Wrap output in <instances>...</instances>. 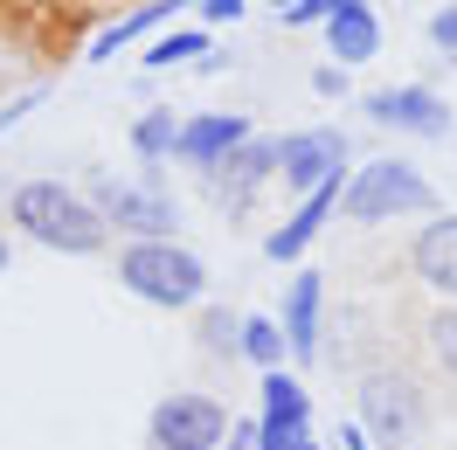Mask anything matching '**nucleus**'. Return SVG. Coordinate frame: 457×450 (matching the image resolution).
<instances>
[{"label":"nucleus","instance_id":"1","mask_svg":"<svg viewBox=\"0 0 457 450\" xmlns=\"http://www.w3.org/2000/svg\"><path fill=\"white\" fill-rule=\"evenodd\" d=\"M14 229L35 236L42 250H62V256H97L104 250V215L90 208V195L62 188V180H21L14 188Z\"/></svg>","mask_w":457,"mask_h":450},{"label":"nucleus","instance_id":"2","mask_svg":"<svg viewBox=\"0 0 457 450\" xmlns=\"http://www.w3.org/2000/svg\"><path fill=\"white\" fill-rule=\"evenodd\" d=\"M118 284L145 298V305H167V312H187L201 305V291H208V263L195 250H180V243H125L118 250Z\"/></svg>","mask_w":457,"mask_h":450},{"label":"nucleus","instance_id":"3","mask_svg":"<svg viewBox=\"0 0 457 450\" xmlns=\"http://www.w3.org/2000/svg\"><path fill=\"white\" fill-rule=\"evenodd\" d=\"M346 222H395V215H436V188L423 180V167L409 160H368L346 173L340 188Z\"/></svg>","mask_w":457,"mask_h":450},{"label":"nucleus","instance_id":"4","mask_svg":"<svg viewBox=\"0 0 457 450\" xmlns=\"http://www.w3.org/2000/svg\"><path fill=\"white\" fill-rule=\"evenodd\" d=\"M90 208L104 215V229H125L132 243H167L173 229V195L153 188V180H97Z\"/></svg>","mask_w":457,"mask_h":450},{"label":"nucleus","instance_id":"5","mask_svg":"<svg viewBox=\"0 0 457 450\" xmlns=\"http://www.w3.org/2000/svg\"><path fill=\"white\" fill-rule=\"evenodd\" d=\"M361 429H368L374 444H388V450H402L416 429H423V395H416V381L409 374H368L361 381Z\"/></svg>","mask_w":457,"mask_h":450},{"label":"nucleus","instance_id":"6","mask_svg":"<svg viewBox=\"0 0 457 450\" xmlns=\"http://www.w3.org/2000/svg\"><path fill=\"white\" fill-rule=\"evenodd\" d=\"M145 437H153V450H222L228 409L215 395H167L145 422Z\"/></svg>","mask_w":457,"mask_h":450},{"label":"nucleus","instance_id":"7","mask_svg":"<svg viewBox=\"0 0 457 450\" xmlns=\"http://www.w3.org/2000/svg\"><path fill=\"white\" fill-rule=\"evenodd\" d=\"M278 180L305 201L326 180H346V139L333 125H305V132H285L278 139Z\"/></svg>","mask_w":457,"mask_h":450},{"label":"nucleus","instance_id":"8","mask_svg":"<svg viewBox=\"0 0 457 450\" xmlns=\"http://www.w3.org/2000/svg\"><path fill=\"white\" fill-rule=\"evenodd\" d=\"M361 112L388 132H409V139H444L451 132V104L436 97L429 84H395V90H368Z\"/></svg>","mask_w":457,"mask_h":450},{"label":"nucleus","instance_id":"9","mask_svg":"<svg viewBox=\"0 0 457 450\" xmlns=\"http://www.w3.org/2000/svg\"><path fill=\"white\" fill-rule=\"evenodd\" d=\"M257 429H263V450H285L291 437H305L312 429V395H305V381L298 374H263V416H257Z\"/></svg>","mask_w":457,"mask_h":450},{"label":"nucleus","instance_id":"10","mask_svg":"<svg viewBox=\"0 0 457 450\" xmlns=\"http://www.w3.org/2000/svg\"><path fill=\"white\" fill-rule=\"evenodd\" d=\"M243 139H250V118H236V112H201V118H187V125H180V146H173V160H187V167L215 173Z\"/></svg>","mask_w":457,"mask_h":450},{"label":"nucleus","instance_id":"11","mask_svg":"<svg viewBox=\"0 0 457 450\" xmlns=\"http://www.w3.org/2000/svg\"><path fill=\"white\" fill-rule=\"evenodd\" d=\"M340 188H346V180H326V188H312V195L298 201V215H291L285 229H270V236H263V256H270V263H291V256L312 250V236L333 222V215H340Z\"/></svg>","mask_w":457,"mask_h":450},{"label":"nucleus","instance_id":"12","mask_svg":"<svg viewBox=\"0 0 457 450\" xmlns=\"http://www.w3.org/2000/svg\"><path fill=\"white\" fill-rule=\"evenodd\" d=\"M270 173H278V139H257V132H250V139L236 146V153H228L222 167L208 173V188H215V201L243 208V201L257 195V188L270 180Z\"/></svg>","mask_w":457,"mask_h":450},{"label":"nucleus","instance_id":"13","mask_svg":"<svg viewBox=\"0 0 457 450\" xmlns=\"http://www.w3.org/2000/svg\"><path fill=\"white\" fill-rule=\"evenodd\" d=\"M409 263L436 298H457V215H429V229H416L409 243Z\"/></svg>","mask_w":457,"mask_h":450},{"label":"nucleus","instance_id":"14","mask_svg":"<svg viewBox=\"0 0 457 450\" xmlns=\"http://www.w3.org/2000/svg\"><path fill=\"white\" fill-rule=\"evenodd\" d=\"M319 305H326V278L319 271H298L285 291V346H291V361H319Z\"/></svg>","mask_w":457,"mask_h":450},{"label":"nucleus","instance_id":"15","mask_svg":"<svg viewBox=\"0 0 457 450\" xmlns=\"http://www.w3.org/2000/svg\"><path fill=\"white\" fill-rule=\"evenodd\" d=\"M326 49H333V62H368L374 49H381V21H374V7H353V14H340V21H326Z\"/></svg>","mask_w":457,"mask_h":450},{"label":"nucleus","instance_id":"16","mask_svg":"<svg viewBox=\"0 0 457 450\" xmlns=\"http://www.w3.org/2000/svg\"><path fill=\"white\" fill-rule=\"evenodd\" d=\"M173 7H187V0H153V7H132L125 21H112V29H104V35H97V42H90V62H104V56H112V49H125L132 35H145V29H153V21H167Z\"/></svg>","mask_w":457,"mask_h":450},{"label":"nucleus","instance_id":"17","mask_svg":"<svg viewBox=\"0 0 457 450\" xmlns=\"http://www.w3.org/2000/svg\"><path fill=\"white\" fill-rule=\"evenodd\" d=\"M236 354H250V361L263 367V374H278V367H285V326H278V319H263V312H250V319H243V346H236Z\"/></svg>","mask_w":457,"mask_h":450},{"label":"nucleus","instance_id":"18","mask_svg":"<svg viewBox=\"0 0 457 450\" xmlns=\"http://www.w3.org/2000/svg\"><path fill=\"white\" fill-rule=\"evenodd\" d=\"M180 125H187V118H173V112H145L139 125H132V153H139L145 167H160L173 146H180Z\"/></svg>","mask_w":457,"mask_h":450},{"label":"nucleus","instance_id":"19","mask_svg":"<svg viewBox=\"0 0 457 450\" xmlns=\"http://www.w3.org/2000/svg\"><path fill=\"white\" fill-rule=\"evenodd\" d=\"M208 49H215L208 29H173V35H160V42L145 49V62H153V70H173V62H201Z\"/></svg>","mask_w":457,"mask_h":450},{"label":"nucleus","instance_id":"20","mask_svg":"<svg viewBox=\"0 0 457 450\" xmlns=\"http://www.w3.org/2000/svg\"><path fill=\"white\" fill-rule=\"evenodd\" d=\"M353 7H368V0H291L285 7V29H326V21H340Z\"/></svg>","mask_w":457,"mask_h":450},{"label":"nucleus","instance_id":"21","mask_svg":"<svg viewBox=\"0 0 457 450\" xmlns=\"http://www.w3.org/2000/svg\"><path fill=\"white\" fill-rule=\"evenodd\" d=\"M201 346H208V354H236V346H243V319L222 312V305H208L201 312Z\"/></svg>","mask_w":457,"mask_h":450},{"label":"nucleus","instance_id":"22","mask_svg":"<svg viewBox=\"0 0 457 450\" xmlns=\"http://www.w3.org/2000/svg\"><path fill=\"white\" fill-rule=\"evenodd\" d=\"M429 354H436V367L457 381V305H444L436 319H429Z\"/></svg>","mask_w":457,"mask_h":450},{"label":"nucleus","instance_id":"23","mask_svg":"<svg viewBox=\"0 0 457 450\" xmlns=\"http://www.w3.org/2000/svg\"><path fill=\"white\" fill-rule=\"evenodd\" d=\"M429 42H436L444 56H457V7H436V14H429Z\"/></svg>","mask_w":457,"mask_h":450},{"label":"nucleus","instance_id":"24","mask_svg":"<svg viewBox=\"0 0 457 450\" xmlns=\"http://www.w3.org/2000/svg\"><path fill=\"white\" fill-rule=\"evenodd\" d=\"M228 450H263V429L257 422H236V429H228Z\"/></svg>","mask_w":457,"mask_h":450},{"label":"nucleus","instance_id":"25","mask_svg":"<svg viewBox=\"0 0 457 450\" xmlns=\"http://www.w3.org/2000/svg\"><path fill=\"white\" fill-rule=\"evenodd\" d=\"M312 90H319V97H340V90H346V70H312Z\"/></svg>","mask_w":457,"mask_h":450},{"label":"nucleus","instance_id":"26","mask_svg":"<svg viewBox=\"0 0 457 450\" xmlns=\"http://www.w3.org/2000/svg\"><path fill=\"white\" fill-rule=\"evenodd\" d=\"M243 14V0H201V21H236Z\"/></svg>","mask_w":457,"mask_h":450},{"label":"nucleus","instance_id":"27","mask_svg":"<svg viewBox=\"0 0 457 450\" xmlns=\"http://www.w3.org/2000/svg\"><path fill=\"white\" fill-rule=\"evenodd\" d=\"M368 444H374V437L361 429V422H346V429H340V450H368Z\"/></svg>","mask_w":457,"mask_h":450},{"label":"nucleus","instance_id":"28","mask_svg":"<svg viewBox=\"0 0 457 450\" xmlns=\"http://www.w3.org/2000/svg\"><path fill=\"white\" fill-rule=\"evenodd\" d=\"M285 450H319V437H312V429H305V437H291Z\"/></svg>","mask_w":457,"mask_h":450},{"label":"nucleus","instance_id":"29","mask_svg":"<svg viewBox=\"0 0 457 450\" xmlns=\"http://www.w3.org/2000/svg\"><path fill=\"white\" fill-rule=\"evenodd\" d=\"M0 271H7V236H0Z\"/></svg>","mask_w":457,"mask_h":450}]
</instances>
